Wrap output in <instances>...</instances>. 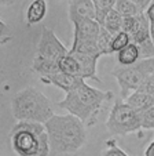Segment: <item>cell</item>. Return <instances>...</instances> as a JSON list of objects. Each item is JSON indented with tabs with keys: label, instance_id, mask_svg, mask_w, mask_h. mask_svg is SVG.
<instances>
[{
	"label": "cell",
	"instance_id": "cell-1",
	"mask_svg": "<svg viewBox=\"0 0 154 156\" xmlns=\"http://www.w3.org/2000/svg\"><path fill=\"white\" fill-rule=\"evenodd\" d=\"M111 98V91H103L84 82L76 90L65 95L63 100L58 102V106L67 111L70 115L79 118L87 127H92L96 124L103 104L110 101Z\"/></svg>",
	"mask_w": 154,
	"mask_h": 156
},
{
	"label": "cell",
	"instance_id": "cell-2",
	"mask_svg": "<svg viewBox=\"0 0 154 156\" xmlns=\"http://www.w3.org/2000/svg\"><path fill=\"white\" fill-rule=\"evenodd\" d=\"M53 153H74L87 141L85 124L70 115H54L44 123Z\"/></svg>",
	"mask_w": 154,
	"mask_h": 156
},
{
	"label": "cell",
	"instance_id": "cell-3",
	"mask_svg": "<svg viewBox=\"0 0 154 156\" xmlns=\"http://www.w3.org/2000/svg\"><path fill=\"white\" fill-rule=\"evenodd\" d=\"M12 116L18 122H32L44 124L53 118V104L40 90L32 87H25L18 91L11 100Z\"/></svg>",
	"mask_w": 154,
	"mask_h": 156
},
{
	"label": "cell",
	"instance_id": "cell-4",
	"mask_svg": "<svg viewBox=\"0 0 154 156\" xmlns=\"http://www.w3.org/2000/svg\"><path fill=\"white\" fill-rule=\"evenodd\" d=\"M11 148L18 156H48L51 152L46 126L18 122L10 133Z\"/></svg>",
	"mask_w": 154,
	"mask_h": 156
},
{
	"label": "cell",
	"instance_id": "cell-5",
	"mask_svg": "<svg viewBox=\"0 0 154 156\" xmlns=\"http://www.w3.org/2000/svg\"><path fill=\"white\" fill-rule=\"evenodd\" d=\"M106 127L114 136H127L131 133L139 131L142 129L140 115L125 101L116 100L113 104V108L109 112Z\"/></svg>",
	"mask_w": 154,
	"mask_h": 156
},
{
	"label": "cell",
	"instance_id": "cell-6",
	"mask_svg": "<svg viewBox=\"0 0 154 156\" xmlns=\"http://www.w3.org/2000/svg\"><path fill=\"white\" fill-rule=\"evenodd\" d=\"M151 73H154V58L139 59L131 66H121L111 72L121 88L122 98H127L129 91H136Z\"/></svg>",
	"mask_w": 154,
	"mask_h": 156
},
{
	"label": "cell",
	"instance_id": "cell-7",
	"mask_svg": "<svg viewBox=\"0 0 154 156\" xmlns=\"http://www.w3.org/2000/svg\"><path fill=\"white\" fill-rule=\"evenodd\" d=\"M69 50L54 33L53 29H50L47 27L41 28V35L40 40L37 43V50H36V55L44 57L47 59L59 62L63 57L69 54Z\"/></svg>",
	"mask_w": 154,
	"mask_h": 156
},
{
	"label": "cell",
	"instance_id": "cell-8",
	"mask_svg": "<svg viewBox=\"0 0 154 156\" xmlns=\"http://www.w3.org/2000/svg\"><path fill=\"white\" fill-rule=\"evenodd\" d=\"M131 43L138 46L140 53V59L154 58V43L150 33V21L146 17V12L139 14V24L136 29L129 35Z\"/></svg>",
	"mask_w": 154,
	"mask_h": 156
},
{
	"label": "cell",
	"instance_id": "cell-9",
	"mask_svg": "<svg viewBox=\"0 0 154 156\" xmlns=\"http://www.w3.org/2000/svg\"><path fill=\"white\" fill-rule=\"evenodd\" d=\"M40 82L44 83V84H53L55 87L61 88L62 91H65V94H69L73 90H76L79 86H81L85 80L81 79V77L63 73V72H58V73L51 75V76L40 77Z\"/></svg>",
	"mask_w": 154,
	"mask_h": 156
},
{
	"label": "cell",
	"instance_id": "cell-10",
	"mask_svg": "<svg viewBox=\"0 0 154 156\" xmlns=\"http://www.w3.org/2000/svg\"><path fill=\"white\" fill-rule=\"evenodd\" d=\"M73 24V39L77 40H96L101 33L102 25L96 20H79Z\"/></svg>",
	"mask_w": 154,
	"mask_h": 156
},
{
	"label": "cell",
	"instance_id": "cell-11",
	"mask_svg": "<svg viewBox=\"0 0 154 156\" xmlns=\"http://www.w3.org/2000/svg\"><path fill=\"white\" fill-rule=\"evenodd\" d=\"M67 12H69V21L74 22L79 20H95V6L94 2L90 0H81V2H69L67 3Z\"/></svg>",
	"mask_w": 154,
	"mask_h": 156
},
{
	"label": "cell",
	"instance_id": "cell-12",
	"mask_svg": "<svg viewBox=\"0 0 154 156\" xmlns=\"http://www.w3.org/2000/svg\"><path fill=\"white\" fill-rule=\"evenodd\" d=\"M70 55H73L76 58V61L80 65V76L81 79H94L96 82H101V79H98L96 75V64L98 59L101 57L98 55H87V54H79V53H70Z\"/></svg>",
	"mask_w": 154,
	"mask_h": 156
},
{
	"label": "cell",
	"instance_id": "cell-13",
	"mask_svg": "<svg viewBox=\"0 0 154 156\" xmlns=\"http://www.w3.org/2000/svg\"><path fill=\"white\" fill-rule=\"evenodd\" d=\"M149 2H132V0H117L116 2V10L122 15V17H136V15L146 12Z\"/></svg>",
	"mask_w": 154,
	"mask_h": 156
},
{
	"label": "cell",
	"instance_id": "cell-14",
	"mask_svg": "<svg viewBox=\"0 0 154 156\" xmlns=\"http://www.w3.org/2000/svg\"><path fill=\"white\" fill-rule=\"evenodd\" d=\"M32 71L40 75V77H47V76H51V75H55L58 72H61V69H59L58 62L47 59L44 57L36 55L32 64Z\"/></svg>",
	"mask_w": 154,
	"mask_h": 156
},
{
	"label": "cell",
	"instance_id": "cell-15",
	"mask_svg": "<svg viewBox=\"0 0 154 156\" xmlns=\"http://www.w3.org/2000/svg\"><path fill=\"white\" fill-rule=\"evenodd\" d=\"M125 102L140 115L142 112H145L146 109L151 108L154 105V97L140 91H134L131 95H128L125 98Z\"/></svg>",
	"mask_w": 154,
	"mask_h": 156
},
{
	"label": "cell",
	"instance_id": "cell-16",
	"mask_svg": "<svg viewBox=\"0 0 154 156\" xmlns=\"http://www.w3.org/2000/svg\"><path fill=\"white\" fill-rule=\"evenodd\" d=\"M47 14V3L44 0H35L26 9V22L28 25L39 24L44 20Z\"/></svg>",
	"mask_w": 154,
	"mask_h": 156
},
{
	"label": "cell",
	"instance_id": "cell-17",
	"mask_svg": "<svg viewBox=\"0 0 154 156\" xmlns=\"http://www.w3.org/2000/svg\"><path fill=\"white\" fill-rule=\"evenodd\" d=\"M70 53H79V54H87V55H98L102 57L101 51L98 47V39L96 40H77L73 39Z\"/></svg>",
	"mask_w": 154,
	"mask_h": 156
},
{
	"label": "cell",
	"instance_id": "cell-18",
	"mask_svg": "<svg viewBox=\"0 0 154 156\" xmlns=\"http://www.w3.org/2000/svg\"><path fill=\"white\" fill-rule=\"evenodd\" d=\"M139 59H140L139 48L134 43H129L125 48H122L120 53H117V62L121 66H131V65L136 64Z\"/></svg>",
	"mask_w": 154,
	"mask_h": 156
},
{
	"label": "cell",
	"instance_id": "cell-19",
	"mask_svg": "<svg viewBox=\"0 0 154 156\" xmlns=\"http://www.w3.org/2000/svg\"><path fill=\"white\" fill-rule=\"evenodd\" d=\"M122 20H124V17H122V15L120 14L116 9H113L108 15H106L105 20H103L102 27H103L106 30H108V32H110L111 35L114 36V35H117L118 32H121V29H122Z\"/></svg>",
	"mask_w": 154,
	"mask_h": 156
},
{
	"label": "cell",
	"instance_id": "cell-20",
	"mask_svg": "<svg viewBox=\"0 0 154 156\" xmlns=\"http://www.w3.org/2000/svg\"><path fill=\"white\" fill-rule=\"evenodd\" d=\"M94 6H95V14H96L95 20L102 25L106 15L113 9H116V2L114 0H94Z\"/></svg>",
	"mask_w": 154,
	"mask_h": 156
},
{
	"label": "cell",
	"instance_id": "cell-21",
	"mask_svg": "<svg viewBox=\"0 0 154 156\" xmlns=\"http://www.w3.org/2000/svg\"><path fill=\"white\" fill-rule=\"evenodd\" d=\"M58 64H59V69H61V72L67 73V75H72V76L81 77L80 76V65H79V62L76 61V58L73 55L67 54V55L63 57Z\"/></svg>",
	"mask_w": 154,
	"mask_h": 156
},
{
	"label": "cell",
	"instance_id": "cell-22",
	"mask_svg": "<svg viewBox=\"0 0 154 156\" xmlns=\"http://www.w3.org/2000/svg\"><path fill=\"white\" fill-rule=\"evenodd\" d=\"M131 43V37H129V35L125 32H118L117 35L113 36V39H111V43H110V53H120V51L122 50V48H125L128 46V44Z\"/></svg>",
	"mask_w": 154,
	"mask_h": 156
},
{
	"label": "cell",
	"instance_id": "cell-23",
	"mask_svg": "<svg viewBox=\"0 0 154 156\" xmlns=\"http://www.w3.org/2000/svg\"><path fill=\"white\" fill-rule=\"evenodd\" d=\"M111 39H113V35H111L110 32H108L105 28L102 27L101 33H99V36H98V47H99V51H101L102 55H108V54H111L110 53Z\"/></svg>",
	"mask_w": 154,
	"mask_h": 156
},
{
	"label": "cell",
	"instance_id": "cell-24",
	"mask_svg": "<svg viewBox=\"0 0 154 156\" xmlns=\"http://www.w3.org/2000/svg\"><path fill=\"white\" fill-rule=\"evenodd\" d=\"M101 156H129V155L117 145L116 140H108L106 141V149L101 153Z\"/></svg>",
	"mask_w": 154,
	"mask_h": 156
},
{
	"label": "cell",
	"instance_id": "cell-25",
	"mask_svg": "<svg viewBox=\"0 0 154 156\" xmlns=\"http://www.w3.org/2000/svg\"><path fill=\"white\" fill-rule=\"evenodd\" d=\"M140 126L145 130H154V105L140 113Z\"/></svg>",
	"mask_w": 154,
	"mask_h": 156
},
{
	"label": "cell",
	"instance_id": "cell-26",
	"mask_svg": "<svg viewBox=\"0 0 154 156\" xmlns=\"http://www.w3.org/2000/svg\"><path fill=\"white\" fill-rule=\"evenodd\" d=\"M136 91L145 93V94L154 97V73H151L150 76L146 77L145 82H143L142 84H140V87L138 88Z\"/></svg>",
	"mask_w": 154,
	"mask_h": 156
},
{
	"label": "cell",
	"instance_id": "cell-27",
	"mask_svg": "<svg viewBox=\"0 0 154 156\" xmlns=\"http://www.w3.org/2000/svg\"><path fill=\"white\" fill-rule=\"evenodd\" d=\"M146 17L150 21V24H154V2H151V3L149 4L147 10H146Z\"/></svg>",
	"mask_w": 154,
	"mask_h": 156
},
{
	"label": "cell",
	"instance_id": "cell-28",
	"mask_svg": "<svg viewBox=\"0 0 154 156\" xmlns=\"http://www.w3.org/2000/svg\"><path fill=\"white\" fill-rule=\"evenodd\" d=\"M145 156H154V141L146 148L145 151Z\"/></svg>",
	"mask_w": 154,
	"mask_h": 156
},
{
	"label": "cell",
	"instance_id": "cell-29",
	"mask_svg": "<svg viewBox=\"0 0 154 156\" xmlns=\"http://www.w3.org/2000/svg\"><path fill=\"white\" fill-rule=\"evenodd\" d=\"M150 33H151V39L154 43V24H150Z\"/></svg>",
	"mask_w": 154,
	"mask_h": 156
},
{
	"label": "cell",
	"instance_id": "cell-30",
	"mask_svg": "<svg viewBox=\"0 0 154 156\" xmlns=\"http://www.w3.org/2000/svg\"><path fill=\"white\" fill-rule=\"evenodd\" d=\"M153 141H154V140H153Z\"/></svg>",
	"mask_w": 154,
	"mask_h": 156
}]
</instances>
